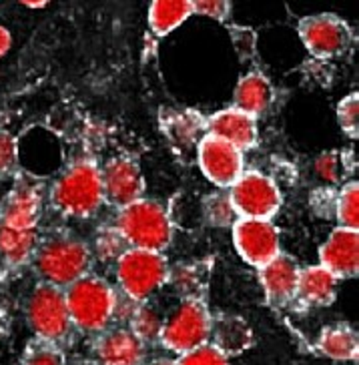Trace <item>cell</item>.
Listing matches in <instances>:
<instances>
[{
  "label": "cell",
  "mask_w": 359,
  "mask_h": 365,
  "mask_svg": "<svg viewBox=\"0 0 359 365\" xmlns=\"http://www.w3.org/2000/svg\"><path fill=\"white\" fill-rule=\"evenodd\" d=\"M233 243L241 257L259 269L281 253V235L271 221L237 219L233 225Z\"/></svg>",
  "instance_id": "cell-10"
},
{
  "label": "cell",
  "mask_w": 359,
  "mask_h": 365,
  "mask_svg": "<svg viewBox=\"0 0 359 365\" xmlns=\"http://www.w3.org/2000/svg\"><path fill=\"white\" fill-rule=\"evenodd\" d=\"M129 251V245L125 243V239L115 227L100 229L95 237V253L98 261L103 263H117L125 253Z\"/></svg>",
  "instance_id": "cell-29"
},
{
  "label": "cell",
  "mask_w": 359,
  "mask_h": 365,
  "mask_svg": "<svg viewBox=\"0 0 359 365\" xmlns=\"http://www.w3.org/2000/svg\"><path fill=\"white\" fill-rule=\"evenodd\" d=\"M6 335H9V317H6L4 309L0 307V344L6 339Z\"/></svg>",
  "instance_id": "cell-37"
},
{
  "label": "cell",
  "mask_w": 359,
  "mask_h": 365,
  "mask_svg": "<svg viewBox=\"0 0 359 365\" xmlns=\"http://www.w3.org/2000/svg\"><path fill=\"white\" fill-rule=\"evenodd\" d=\"M175 365H229V357H225L211 344H205L193 351L179 355L175 359Z\"/></svg>",
  "instance_id": "cell-32"
},
{
  "label": "cell",
  "mask_w": 359,
  "mask_h": 365,
  "mask_svg": "<svg viewBox=\"0 0 359 365\" xmlns=\"http://www.w3.org/2000/svg\"><path fill=\"white\" fill-rule=\"evenodd\" d=\"M163 315L149 303H139L137 309L129 319V331L141 341L142 345L157 344L163 331Z\"/></svg>",
  "instance_id": "cell-25"
},
{
  "label": "cell",
  "mask_w": 359,
  "mask_h": 365,
  "mask_svg": "<svg viewBox=\"0 0 359 365\" xmlns=\"http://www.w3.org/2000/svg\"><path fill=\"white\" fill-rule=\"evenodd\" d=\"M299 36L305 48L317 58H335L348 53L353 33L338 14H311L299 21Z\"/></svg>",
  "instance_id": "cell-9"
},
{
  "label": "cell",
  "mask_w": 359,
  "mask_h": 365,
  "mask_svg": "<svg viewBox=\"0 0 359 365\" xmlns=\"http://www.w3.org/2000/svg\"><path fill=\"white\" fill-rule=\"evenodd\" d=\"M316 171L321 179L329 182H338L341 179V171H343V161L338 153H326L317 159Z\"/></svg>",
  "instance_id": "cell-34"
},
{
  "label": "cell",
  "mask_w": 359,
  "mask_h": 365,
  "mask_svg": "<svg viewBox=\"0 0 359 365\" xmlns=\"http://www.w3.org/2000/svg\"><path fill=\"white\" fill-rule=\"evenodd\" d=\"M195 12L213 21H227L231 4L225 0H201V2H193V14Z\"/></svg>",
  "instance_id": "cell-35"
},
{
  "label": "cell",
  "mask_w": 359,
  "mask_h": 365,
  "mask_svg": "<svg viewBox=\"0 0 359 365\" xmlns=\"http://www.w3.org/2000/svg\"><path fill=\"white\" fill-rule=\"evenodd\" d=\"M197 163L213 185L231 189L243 175V153L225 140L203 135L197 143Z\"/></svg>",
  "instance_id": "cell-11"
},
{
  "label": "cell",
  "mask_w": 359,
  "mask_h": 365,
  "mask_svg": "<svg viewBox=\"0 0 359 365\" xmlns=\"http://www.w3.org/2000/svg\"><path fill=\"white\" fill-rule=\"evenodd\" d=\"M167 283H171L183 299H201V293L209 283V267L203 263H181L169 269Z\"/></svg>",
  "instance_id": "cell-24"
},
{
  "label": "cell",
  "mask_w": 359,
  "mask_h": 365,
  "mask_svg": "<svg viewBox=\"0 0 359 365\" xmlns=\"http://www.w3.org/2000/svg\"><path fill=\"white\" fill-rule=\"evenodd\" d=\"M211 313L203 299H183L165 319L161 344L167 351L183 355L209 344Z\"/></svg>",
  "instance_id": "cell-7"
},
{
  "label": "cell",
  "mask_w": 359,
  "mask_h": 365,
  "mask_svg": "<svg viewBox=\"0 0 359 365\" xmlns=\"http://www.w3.org/2000/svg\"><path fill=\"white\" fill-rule=\"evenodd\" d=\"M43 215V195L28 181H19L0 203V227L12 231H36Z\"/></svg>",
  "instance_id": "cell-13"
},
{
  "label": "cell",
  "mask_w": 359,
  "mask_h": 365,
  "mask_svg": "<svg viewBox=\"0 0 359 365\" xmlns=\"http://www.w3.org/2000/svg\"><path fill=\"white\" fill-rule=\"evenodd\" d=\"M203 213L211 225L233 227L237 223V213L231 205L229 193H213L203 201Z\"/></svg>",
  "instance_id": "cell-30"
},
{
  "label": "cell",
  "mask_w": 359,
  "mask_h": 365,
  "mask_svg": "<svg viewBox=\"0 0 359 365\" xmlns=\"http://www.w3.org/2000/svg\"><path fill=\"white\" fill-rule=\"evenodd\" d=\"M335 293L338 279L321 265H311L299 271L293 301L303 307H327L333 303Z\"/></svg>",
  "instance_id": "cell-19"
},
{
  "label": "cell",
  "mask_w": 359,
  "mask_h": 365,
  "mask_svg": "<svg viewBox=\"0 0 359 365\" xmlns=\"http://www.w3.org/2000/svg\"><path fill=\"white\" fill-rule=\"evenodd\" d=\"M19 165H21L19 139L9 130H0V177L14 175Z\"/></svg>",
  "instance_id": "cell-31"
},
{
  "label": "cell",
  "mask_w": 359,
  "mask_h": 365,
  "mask_svg": "<svg viewBox=\"0 0 359 365\" xmlns=\"http://www.w3.org/2000/svg\"><path fill=\"white\" fill-rule=\"evenodd\" d=\"M33 263L43 277V283L66 289L75 281L88 275L93 251L85 241L73 235H51L38 239Z\"/></svg>",
  "instance_id": "cell-1"
},
{
  "label": "cell",
  "mask_w": 359,
  "mask_h": 365,
  "mask_svg": "<svg viewBox=\"0 0 359 365\" xmlns=\"http://www.w3.org/2000/svg\"><path fill=\"white\" fill-rule=\"evenodd\" d=\"M21 365H66V355L61 345L33 337L22 351Z\"/></svg>",
  "instance_id": "cell-26"
},
{
  "label": "cell",
  "mask_w": 359,
  "mask_h": 365,
  "mask_svg": "<svg viewBox=\"0 0 359 365\" xmlns=\"http://www.w3.org/2000/svg\"><path fill=\"white\" fill-rule=\"evenodd\" d=\"M169 269V261L163 253L141 249H129L115 263L120 293L137 303H145L155 291L167 285Z\"/></svg>",
  "instance_id": "cell-6"
},
{
  "label": "cell",
  "mask_w": 359,
  "mask_h": 365,
  "mask_svg": "<svg viewBox=\"0 0 359 365\" xmlns=\"http://www.w3.org/2000/svg\"><path fill=\"white\" fill-rule=\"evenodd\" d=\"M115 229L129 249L163 253L173 239V223L163 205L152 199H139L119 209Z\"/></svg>",
  "instance_id": "cell-3"
},
{
  "label": "cell",
  "mask_w": 359,
  "mask_h": 365,
  "mask_svg": "<svg viewBox=\"0 0 359 365\" xmlns=\"http://www.w3.org/2000/svg\"><path fill=\"white\" fill-rule=\"evenodd\" d=\"M229 199L239 219L259 221H271L283 203L281 191L271 177L257 171L243 173L229 189Z\"/></svg>",
  "instance_id": "cell-8"
},
{
  "label": "cell",
  "mask_w": 359,
  "mask_h": 365,
  "mask_svg": "<svg viewBox=\"0 0 359 365\" xmlns=\"http://www.w3.org/2000/svg\"><path fill=\"white\" fill-rule=\"evenodd\" d=\"M24 313H26L28 327L38 339L63 345L73 333V322L66 307L65 289L61 287L48 285L43 281L36 283L33 291L28 293Z\"/></svg>",
  "instance_id": "cell-5"
},
{
  "label": "cell",
  "mask_w": 359,
  "mask_h": 365,
  "mask_svg": "<svg viewBox=\"0 0 359 365\" xmlns=\"http://www.w3.org/2000/svg\"><path fill=\"white\" fill-rule=\"evenodd\" d=\"M11 46H12L11 31H9V29H4V26H0V58L11 51Z\"/></svg>",
  "instance_id": "cell-36"
},
{
  "label": "cell",
  "mask_w": 359,
  "mask_h": 365,
  "mask_svg": "<svg viewBox=\"0 0 359 365\" xmlns=\"http://www.w3.org/2000/svg\"><path fill=\"white\" fill-rule=\"evenodd\" d=\"M205 135L225 140L241 153L253 149L259 140L257 120L233 107L223 108L215 115H211L205 120Z\"/></svg>",
  "instance_id": "cell-15"
},
{
  "label": "cell",
  "mask_w": 359,
  "mask_h": 365,
  "mask_svg": "<svg viewBox=\"0 0 359 365\" xmlns=\"http://www.w3.org/2000/svg\"><path fill=\"white\" fill-rule=\"evenodd\" d=\"M335 215L339 227L358 231L359 227V185L358 181L345 182L335 199Z\"/></svg>",
  "instance_id": "cell-27"
},
{
  "label": "cell",
  "mask_w": 359,
  "mask_h": 365,
  "mask_svg": "<svg viewBox=\"0 0 359 365\" xmlns=\"http://www.w3.org/2000/svg\"><path fill=\"white\" fill-rule=\"evenodd\" d=\"M51 199L56 209L68 217L88 219L97 215L105 205L103 179L97 163L80 159L68 165L56 179Z\"/></svg>",
  "instance_id": "cell-2"
},
{
  "label": "cell",
  "mask_w": 359,
  "mask_h": 365,
  "mask_svg": "<svg viewBox=\"0 0 359 365\" xmlns=\"http://www.w3.org/2000/svg\"><path fill=\"white\" fill-rule=\"evenodd\" d=\"M38 245L36 231H12L0 227V257L11 267H21L33 261Z\"/></svg>",
  "instance_id": "cell-23"
},
{
  "label": "cell",
  "mask_w": 359,
  "mask_h": 365,
  "mask_svg": "<svg viewBox=\"0 0 359 365\" xmlns=\"http://www.w3.org/2000/svg\"><path fill=\"white\" fill-rule=\"evenodd\" d=\"M145 365H175V359H167V357H159V359H152L149 364Z\"/></svg>",
  "instance_id": "cell-38"
},
{
  "label": "cell",
  "mask_w": 359,
  "mask_h": 365,
  "mask_svg": "<svg viewBox=\"0 0 359 365\" xmlns=\"http://www.w3.org/2000/svg\"><path fill=\"white\" fill-rule=\"evenodd\" d=\"M205 130V120L199 118L193 110H181L171 117L167 125V133L181 145L199 143V135Z\"/></svg>",
  "instance_id": "cell-28"
},
{
  "label": "cell",
  "mask_w": 359,
  "mask_h": 365,
  "mask_svg": "<svg viewBox=\"0 0 359 365\" xmlns=\"http://www.w3.org/2000/svg\"><path fill=\"white\" fill-rule=\"evenodd\" d=\"M319 265L335 279H351L359 271V231L335 227L319 249Z\"/></svg>",
  "instance_id": "cell-14"
},
{
  "label": "cell",
  "mask_w": 359,
  "mask_h": 365,
  "mask_svg": "<svg viewBox=\"0 0 359 365\" xmlns=\"http://www.w3.org/2000/svg\"><path fill=\"white\" fill-rule=\"evenodd\" d=\"M73 327L87 333H103L113 323L117 291L98 275L88 273L65 289Z\"/></svg>",
  "instance_id": "cell-4"
},
{
  "label": "cell",
  "mask_w": 359,
  "mask_h": 365,
  "mask_svg": "<svg viewBox=\"0 0 359 365\" xmlns=\"http://www.w3.org/2000/svg\"><path fill=\"white\" fill-rule=\"evenodd\" d=\"M209 344L225 357H237L253 345V329L241 315L221 313L211 317Z\"/></svg>",
  "instance_id": "cell-18"
},
{
  "label": "cell",
  "mask_w": 359,
  "mask_h": 365,
  "mask_svg": "<svg viewBox=\"0 0 359 365\" xmlns=\"http://www.w3.org/2000/svg\"><path fill=\"white\" fill-rule=\"evenodd\" d=\"M338 123L339 127L343 129L345 135H349L351 139L358 137L359 127V98L358 95H349L338 105Z\"/></svg>",
  "instance_id": "cell-33"
},
{
  "label": "cell",
  "mask_w": 359,
  "mask_h": 365,
  "mask_svg": "<svg viewBox=\"0 0 359 365\" xmlns=\"http://www.w3.org/2000/svg\"><path fill=\"white\" fill-rule=\"evenodd\" d=\"M95 354L103 365H145L147 345H142L129 327H110L100 333Z\"/></svg>",
  "instance_id": "cell-17"
},
{
  "label": "cell",
  "mask_w": 359,
  "mask_h": 365,
  "mask_svg": "<svg viewBox=\"0 0 359 365\" xmlns=\"http://www.w3.org/2000/svg\"><path fill=\"white\" fill-rule=\"evenodd\" d=\"M105 203L117 209L142 199L145 193V177L139 163L129 157H115L100 169Z\"/></svg>",
  "instance_id": "cell-12"
},
{
  "label": "cell",
  "mask_w": 359,
  "mask_h": 365,
  "mask_svg": "<svg viewBox=\"0 0 359 365\" xmlns=\"http://www.w3.org/2000/svg\"><path fill=\"white\" fill-rule=\"evenodd\" d=\"M299 271H301L299 263L285 253H279L273 261L259 269V281L265 291V297L271 305L285 307L293 301Z\"/></svg>",
  "instance_id": "cell-16"
},
{
  "label": "cell",
  "mask_w": 359,
  "mask_h": 365,
  "mask_svg": "<svg viewBox=\"0 0 359 365\" xmlns=\"http://www.w3.org/2000/svg\"><path fill=\"white\" fill-rule=\"evenodd\" d=\"M317 351L335 361H355L359 354L358 331L348 323L329 325L317 337Z\"/></svg>",
  "instance_id": "cell-21"
},
{
  "label": "cell",
  "mask_w": 359,
  "mask_h": 365,
  "mask_svg": "<svg viewBox=\"0 0 359 365\" xmlns=\"http://www.w3.org/2000/svg\"><path fill=\"white\" fill-rule=\"evenodd\" d=\"M193 14V2L189 0H159L149 6V29L157 36H167L179 29Z\"/></svg>",
  "instance_id": "cell-22"
},
{
  "label": "cell",
  "mask_w": 359,
  "mask_h": 365,
  "mask_svg": "<svg viewBox=\"0 0 359 365\" xmlns=\"http://www.w3.org/2000/svg\"><path fill=\"white\" fill-rule=\"evenodd\" d=\"M273 88L261 73H249L241 76L233 93V108L249 117H259L271 107Z\"/></svg>",
  "instance_id": "cell-20"
},
{
  "label": "cell",
  "mask_w": 359,
  "mask_h": 365,
  "mask_svg": "<svg viewBox=\"0 0 359 365\" xmlns=\"http://www.w3.org/2000/svg\"><path fill=\"white\" fill-rule=\"evenodd\" d=\"M22 4H24V6H28V9H43L44 6V2H22Z\"/></svg>",
  "instance_id": "cell-39"
}]
</instances>
